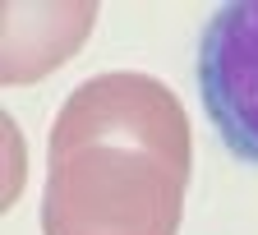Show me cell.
I'll list each match as a JSON object with an SVG mask.
<instances>
[{
    "label": "cell",
    "mask_w": 258,
    "mask_h": 235,
    "mask_svg": "<svg viewBox=\"0 0 258 235\" xmlns=\"http://www.w3.org/2000/svg\"><path fill=\"white\" fill-rule=\"evenodd\" d=\"M97 5H5V83H32L60 70L92 32Z\"/></svg>",
    "instance_id": "4"
},
{
    "label": "cell",
    "mask_w": 258,
    "mask_h": 235,
    "mask_svg": "<svg viewBox=\"0 0 258 235\" xmlns=\"http://www.w3.org/2000/svg\"><path fill=\"white\" fill-rule=\"evenodd\" d=\"M199 102L235 161L258 166V0L221 5L199 37Z\"/></svg>",
    "instance_id": "3"
},
{
    "label": "cell",
    "mask_w": 258,
    "mask_h": 235,
    "mask_svg": "<svg viewBox=\"0 0 258 235\" xmlns=\"http://www.w3.org/2000/svg\"><path fill=\"white\" fill-rule=\"evenodd\" d=\"M189 180L134 148L92 143L46 157L42 235H175Z\"/></svg>",
    "instance_id": "1"
},
{
    "label": "cell",
    "mask_w": 258,
    "mask_h": 235,
    "mask_svg": "<svg viewBox=\"0 0 258 235\" xmlns=\"http://www.w3.org/2000/svg\"><path fill=\"white\" fill-rule=\"evenodd\" d=\"M92 143H115V148H134L157 161H166L171 171L189 180L194 171V139H189V115L180 106V97L134 70H115V74H97L79 83L51 125L46 157L92 148Z\"/></svg>",
    "instance_id": "2"
}]
</instances>
